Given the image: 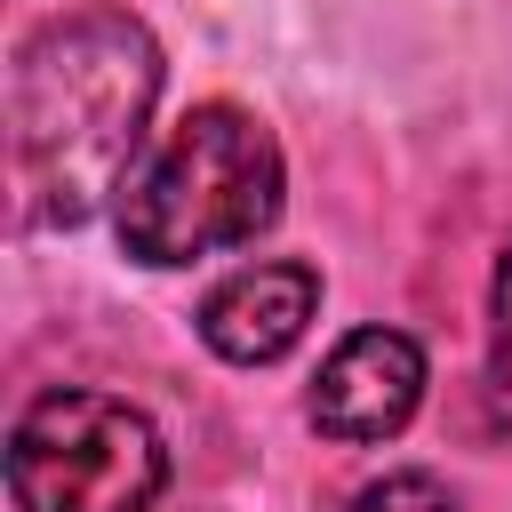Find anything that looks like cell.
Returning a JSON list of instances; mask_svg holds the SVG:
<instances>
[{
  "instance_id": "cell-7",
  "label": "cell",
  "mask_w": 512,
  "mask_h": 512,
  "mask_svg": "<svg viewBox=\"0 0 512 512\" xmlns=\"http://www.w3.org/2000/svg\"><path fill=\"white\" fill-rule=\"evenodd\" d=\"M352 512H456V496L432 480V472H384L352 496Z\"/></svg>"
},
{
  "instance_id": "cell-6",
  "label": "cell",
  "mask_w": 512,
  "mask_h": 512,
  "mask_svg": "<svg viewBox=\"0 0 512 512\" xmlns=\"http://www.w3.org/2000/svg\"><path fill=\"white\" fill-rule=\"evenodd\" d=\"M488 384H496V408L512 416V248L496 256V280H488Z\"/></svg>"
},
{
  "instance_id": "cell-2",
  "label": "cell",
  "mask_w": 512,
  "mask_h": 512,
  "mask_svg": "<svg viewBox=\"0 0 512 512\" xmlns=\"http://www.w3.org/2000/svg\"><path fill=\"white\" fill-rule=\"evenodd\" d=\"M280 216V144L240 104H192L120 200V248L144 264H192L256 240Z\"/></svg>"
},
{
  "instance_id": "cell-5",
  "label": "cell",
  "mask_w": 512,
  "mask_h": 512,
  "mask_svg": "<svg viewBox=\"0 0 512 512\" xmlns=\"http://www.w3.org/2000/svg\"><path fill=\"white\" fill-rule=\"evenodd\" d=\"M312 312H320V272L312 264H248V272L208 288L200 344L232 368H264L312 328Z\"/></svg>"
},
{
  "instance_id": "cell-1",
  "label": "cell",
  "mask_w": 512,
  "mask_h": 512,
  "mask_svg": "<svg viewBox=\"0 0 512 512\" xmlns=\"http://www.w3.org/2000/svg\"><path fill=\"white\" fill-rule=\"evenodd\" d=\"M152 96H160V48L128 8L88 0L40 16L8 64V160L24 216L88 224L144 144Z\"/></svg>"
},
{
  "instance_id": "cell-3",
  "label": "cell",
  "mask_w": 512,
  "mask_h": 512,
  "mask_svg": "<svg viewBox=\"0 0 512 512\" xmlns=\"http://www.w3.org/2000/svg\"><path fill=\"white\" fill-rule=\"evenodd\" d=\"M168 480V448L144 408L56 384L8 432V496L16 512H152Z\"/></svg>"
},
{
  "instance_id": "cell-4",
  "label": "cell",
  "mask_w": 512,
  "mask_h": 512,
  "mask_svg": "<svg viewBox=\"0 0 512 512\" xmlns=\"http://www.w3.org/2000/svg\"><path fill=\"white\" fill-rule=\"evenodd\" d=\"M416 400H424V352H416V336H400V328H352L320 360V376L304 392V416L328 440L368 448V440H392L416 416Z\"/></svg>"
}]
</instances>
